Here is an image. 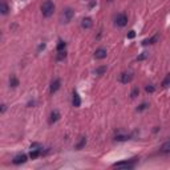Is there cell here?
<instances>
[{
    "instance_id": "obj_1",
    "label": "cell",
    "mask_w": 170,
    "mask_h": 170,
    "mask_svg": "<svg viewBox=\"0 0 170 170\" xmlns=\"http://www.w3.org/2000/svg\"><path fill=\"white\" fill-rule=\"evenodd\" d=\"M53 12H55V3L52 0H45L44 3L41 4V13H43V16L49 17V16L53 15Z\"/></svg>"
},
{
    "instance_id": "obj_2",
    "label": "cell",
    "mask_w": 170,
    "mask_h": 170,
    "mask_svg": "<svg viewBox=\"0 0 170 170\" xmlns=\"http://www.w3.org/2000/svg\"><path fill=\"white\" fill-rule=\"evenodd\" d=\"M73 16H75V11L70 8V7H66V8H64L63 10V12H61V15H60V20H61V23H69L70 20L73 19Z\"/></svg>"
},
{
    "instance_id": "obj_3",
    "label": "cell",
    "mask_w": 170,
    "mask_h": 170,
    "mask_svg": "<svg viewBox=\"0 0 170 170\" xmlns=\"http://www.w3.org/2000/svg\"><path fill=\"white\" fill-rule=\"evenodd\" d=\"M134 166H135V161H122V162L113 164V167H117V169H133Z\"/></svg>"
},
{
    "instance_id": "obj_4",
    "label": "cell",
    "mask_w": 170,
    "mask_h": 170,
    "mask_svg": "<svg viewBox=\"0 0 170 170\" xmlns=\"http://www.w3.org/2000/svg\"><path fill=\"white\" fill-rule=\"evenodd\" d=\"M126 23H128V16L125 13H118V15L114 17V24L117 27H125Z\"/></svg>"
},
{
    "instance_id": "obj_5",
    "label": "cell",
    "mask_w": 170,
    "mask_h": 170,
    "mask_svg": "<svg viewBox=\"0 0 170 170\" xmlns=\"http://www.w3.org/2000/svg\"><path fill=\"white\" fill-rule=\"evenodd\" d=\"M133 77H134V76H133L132 72H124L120 75V81L122 82V84H129L133 80Z\"/></svg>"
},
{
    "instance_id": "obj_6",
    "label": "cell",
    "mask_w": 170,
    "mask_h": 170,
    "mask_svg": "<svg viewBox=\"0 0 170 170\" xmlns=\"http://www.w3.org/2000/svg\"><path fill=\"white\" fill-rule=\"evenodd\" d=\"M106 55H108V52H106L105 48H98V49H96V52H95V57L97 59V60H102V59H105Z\"/></svg>"
},
{
    "instance_id": "obj_7",
    "label": "cell",
    "mask_w": 170,
    "mask_h": 170,
    "mask_svg": "<svg viewBox=\"0 0 170 170\" xmlns=\"http://www.w3.org/2000/svg\"><path fill=\"white\" fill-rule=\"evenodd\" d=\"M25 161H27V155L25 154H17L12 160V164L13 165H20V164H24Z\"/></svg>"
},
{
    "instance_id": "obj_8",
    "label": "cell",
    "mask_w": 170,
    "mask_h": 170,
    "mask_svg": "<svg viewBox=\"0 0 170 170\" xmlns=\"http://www.w3.org/2000/svg\"><path fill=\"white\" fill-rule=\"evenodd\" d=\"M60 80L59 79H56V80H53V81L50 82V88H49V92L50 93H55V92H57L59 89H60Z\"/></svg>"
},
{
    "instance_id": "obj_9",
    "label": "cell",
    "mask_w": 170,
    "mask_h": 170,
    "mask_svg": "<svg viewBox=\"0 0 170 170\" xmlns=\"http://www.w3.org/2000/svg\"><path fill=\"white\" fill-rule=\"evenodd\" d=\"M92 25H93V21H92L91 17H84V19H82V21H81V27H82L84 29H89V28H92Z\"/></svg>"
},
{
    "instance_id": "obj_10",
    "label": "cell",
    "mask_w": 170,
    "mask_h": 170,
    "mask_svg": "<svg viewBox=\"0 0 170 170\" xmlns=\"http://www.w3.org/2000/svg\"><path fill=\"white\" fill-rule=\"evenodd\" d=\"M72 104L75 108H79L80 105H81V98H80V96L77 95V93H73V98H72Z\"/></svg>"
},
{
    "instance_id": "obj_11",
    "label": "cell",
    "mask_w": 170,
    "mask_h": 170,
    "mask_svg": "<svg viewBox=\"0 0 170 170\" xmlns=\"http://www.w3.org/2000/svg\"><path fill=\"white\" fill-rule=\"evenodd\" d=\"M60 118V113L57 112V110H53L52 113H50V117H49V124H53V122H56L57 120Z\"/></svg>"
},
{
    "instance_id": "obj_12",
    "label": "cell",
    "mask_w": 170,
    "mask_h": 170,
    "mask_svg": "<svg viewBox=\"0 0 170 170\" xmlns=\"http://www.w3.org/2000/svg\"><path fill=\"white\" fill-rule=\"evenodd\" d=\"M8 11H10L8 4H7L6 1H1V3H0V12H1V15H7V13H8Z\"/></svg>"
},
{
    "instance_id": "obj_13",
    "label": "cell",
    "mask_w": 170,
    "mask_h": 170,
    "mask_svg": "<svg viewBox=\"0 0 170 170\" xmlns=\"http://www.w3.org/2000/svg\"><path fill=\"white\" fill-rule=\"evenodd\" d=\"M158 40V35H154L153 37H150V39H146V40H144L142 41V45H148V44H154L155 41Z\"/></svg>"
},
{
    "instance_id": "obj_14",
    "label": "cell",
    "mask_w": 170,
    "mask_h": 170,
    "mask_svg": "<svg viewBox=\"0 0 170 170\" xmlns=\"http://www.w3.org/2000/svg\"><path fill=\"white\" fill-rule=\"evenodd\" d=\"M40 154H41V149H32V151L29 153V157H31L32 160H35V158H37Z\"/></svg>"
},
{
    "instance_id": "obj_15",
    "label": "cell",
    "mask_w": 170,
    "mask_h": 170,
    "mask_svg": "<svg viewBox=\"0 0 170 170\" xmlns=\"http://www.w3.org/2000/svg\"><path fill=\"white\" fill-rule=\"evenodd\" d=\"M161 151H162V153H169L170 151V141L165 142L164 145L161 146Z\"/></svg>"
},
{
    "instance_id": "obj_16",
    "label": "cell",
    "mask_w": 170,
    "mask_h": 170,
    "mask_svg": "<svg viewBox=\"0 0 170 170\" xmlns=\"http://www.w3.org/2000/svg\"><path fill=\"white\" fill-rule=\"evenodd\" d=\"M10 85H11V86H12V88H16V86L19 85V80L16 79L15 76H12V77H11V79H10Z\"/></svg>"
},
{
    "instance_id": "obj_17",
    "label": "cell",
    "mask_w": 170,
    "mask_h": 170,
    "mask_svg": "<svg viewBox=\"0 0 170 170\" xmlns=\"http://www.w3.org/2000/svg\"><path fill=\"white\" fill-rule=\"evenodd\" d=\"M105 72H106V66H105V65L100 66V68H97V69L95 70V73H96V75H98V76H101L102 73H105Z\"/></svg>"
},
{
    "instance_id": "obj_18",
    "label": "cell",
    "mask_w": 170,
    "mask_h": 170,
    "mask_svg": "<svg viewBox=\"0 0 170 170\" xmlns=\"http://www.w3.org/2000/svg\"><path fill=\"white\" fill-rule=\"evenodd\" d=\"M65 47H66V44L63 40H60L59 44H57V50H59V52H60V50H65Z\"/></svg>"
},
{
    "instance_id": "obj_19",
    "label": "cell",
    "mask_w": 170,
    "mask_h": 170,
    "mask_svg": "<svg viewBox=\"0 0 170 170\" xmlns=\"http://www.w3.org/2000/svg\"><path fill=\"white\" fill-rule=\"evenodd\" d=\"M138 93H140L138 86H134V88H133V91H132V93H130V97H132V98L137 97V96H138Z\"/></svg>"
},
{
    "instance_id": "obj_20",
    "label": "cell",
    "mask_w": 170,
    "mask_h": 170,
    "mask_svg": "<svg viewBox=\"0 0 170 170\" xmlns=\"http://www.w3.org/2000/svg\"><path fill=\"white\" fill-rule=\"evenodd\" d=\"M66 57V53H65V50H60L59 52V55H57V60L60 61V60H64Z\"/></svg>"
},
{
    "instance_id": "obj_21",
    "label": "cell",
    "mask_w": 170,
    "mask_h": 170,
    "mask_svg": "<svg viewBox=\"0 0 170 170\" xmlns=\"http://www.w3.org/2000/svg\"><path fill=\"white\" fill-rule=\"evenodd\" d=\"M145 91L148 92V93H153V92L155 91V88L153 86V85H146V86H145Z\"/></svg>"
},
{
    "instance_id": "obj_22",
    "label": "cell",
    "mask_w": 170,
    "mask_h": 170,
    "mask_svg": "<svg viewBox=\"0 0 170 170\" xmlns=\"http://www.w3.org/2000/svg\"><path fill=\"white\" fill-rule=\"evenodd\" d=\"M126 36H128V39H134L135 37V32L134 31H129Z\"/></svg>"
},
{
    "instance_id": "obj_23",
    "label": "cell",
    "mask_w": 170,
    "mask_h": 170,
    "mask_svg": "<svg viewBox=\"0 0 170 170\" xmlns=\"http://www.w3.org/2000/svg\"><path fill=\"white\" fill-rule=\"evenodd\" d=\"M129 137L128 135H118V137H116L117 141H125V140H128Z\"/></svg>"
},
{
    "instance_id": "obj_24",
    "label": "cell",
    "mask_w": 170,
    "mask_h": 170,
    "mask_svg": "<svg viewBox=\"0 0 170 170\" xmlns=\"http://www.w3.org/2000/svg\"><path fill=\"white\" fill-rule=\"evenodd\" d=\"M85 144H86V140H85V138H82V140H81V142H80V144H79L77 146H76V148H77V149H81L82 146L85 145Z\"/></svg>"
},
{
    "instance_id": "obj_25",
    "label": "cell",
    "mask_w": 170,
    "mask_h": 170,
    "mask_svg": "<svg viewBox=\"0 0 170 170\" xmlns=\"http://www.w3.org/2000/svg\"><path fill=\"white\" fill-rule=\"evenodd\" d=\"M169 82H170V75H167V77L165 79V81L162 82V85H164V86H167V84H169Z\"/></svg>"
},
{
    "instance_id": "obj_26",
    "label": "cell",
    "mask_w": 170,
    "mask_h": 170,
    "mask_svg": "<svg viewBox=\"0 0 170 170\" xmlns=\"http://www.w3.org/2000/svg\"><path fill=\"white\" fill-rule=\"evenodd\" d=\"M146 56H148V55H146V53H144V55H141V56H138V57H137V60H144V59H146Z\"/></svg>"
},
{
    "instance_id": "obj_27",
    "label": "cell",
    "mask_w": 170,
    "mask_h": 170,
    "mask_svg": "<svg viewBox=\"0 0 170 170\" xmlns=\"http://www.w3.org/2000/svg\"><path fill=\"white\" fill-rule=\"evenodd\" d=\"M146 108H148V105H146V104H142L141 106L138 108V110H144V109H146Z\"/></svg>"
}]
</instances>
